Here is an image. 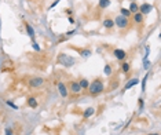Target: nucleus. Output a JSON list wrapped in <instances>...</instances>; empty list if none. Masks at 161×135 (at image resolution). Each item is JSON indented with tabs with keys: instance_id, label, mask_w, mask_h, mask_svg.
I'll return each instance as SVG.
<instances>
[{
	"instance_id": "nucleus-30",
	"label": "nucleus",
	"mask_w": 161,
	"mask_h": 135,
	"mask_svg": "<svg viewBox=\"0 0 161 135\" xmlns=\"http://www.w3.org/2000/svg\"><path fill=\"white\" fill-rule=\"evenodd\" d=\"M146 135H160L158 132H153V134H146Z\"/></svg>"
},
{
	"instance_id": "nucleus-16",
	"label": "nucleus",
	"mask_w": 161,
	"mask_h": 135,
	"mask_svg": "<svg viewBox=\"0 0 161 135\" xmlns=\"http://www.w3.org/2000/svg\"><path fill=\"white\" fill-rule=\"evenodd\" d=\"M110 3H112L110 0H99V1H98V8H99V10H106V8L110 6Z\"/></svg>"
},
{
	"instance_id": "nucleus-21",
	"label": "nucleus",
	"mask_w": 161,
	"mask_h": 135,
	"mask_svg": "<svg viewBox=\"0 0 161 135\" xmlns=\"http://www.w3.org/2000/svg\"><path fill=\"white\" fill-rule=\"evenodd\" d=\"M103 73H105L106 76H112V73H113V68H112V65H110V64H106L105 68H103Z\"/></svg>"
},
{
	"instance_id": "nucleus-1",
	"label": "nucleus",
	"mask_w": 161,
	"mask_h": 135,
	"mask_svg": "<svg viewBox=\"0 0 161 135\" xmlns=\"http://www.w3.org/2000/svg\"><path fill=\"white\" fill-rule=\"evenodd\" d=\"M88 95L91 97H98L101 95L102 92L105 91V84H103V81H102V79H99V77H97V79H94L91 83H90L88 86Z\"/></svg>"
},
{
	"instance_id": "nucleus-18",
	"label": "nucleus",
	"mask_w": 161,
	"mask_h": 135,
	"mask_svg": "<svg viewBox=\"0 0 161 135\" xmlns=\"http://www.w3.org/2000/svg\"><path fill=\"white\" fill-rule=\"evenodd\" d=\"M138 83H139V80H138V79H131V80H128V83L124 86V91H127V90H129V88H132L134 86H136Z\"/></svg>"
},
{
	"instance_id": "nucleus-11",
	"label": "nucleus",
	"mask_w": 161,
	"mask_h": 135,
	"mask_svg": "<svg viewBox=\"0 0 161 135\" xmlns=\"http://www.w3.org/2000/svg\"><path fill=\"white\" fill-rule=\"evenodd\" d=\"M72 48H74V50H77V52L80 54V57L81 58H90L91 57V54H92V50L90 47H87V48H76V47H72Z\"/></svg>"
},
{
	"instance_id": "nucleus-13",
	"label": "nucleus",
	"mask_w": 161,
	"mask_h": 135,
	"mask_svg": "<svg viewBox=\"0 0 161 135\" xmlns=\"http://www.w3.org/2000/svg\"><path fill=\"white\" fill-rule=\"evenodd\" d=\"M24 26H25V29H26L28 36L35 41V29H33L32 26H30V24H28V22H24Z\"/></svg>"
},
{
	"instance_id": "nucleus-22",
	"label": "nucleus",
	"mask_w": 161,
	"mask_h": 135,
	"mask_svg": "<svg viewBox=\"0 0 161 135\" xmlns=\"http://www.w3.org/2000/svg\"><path fill=\"white\" fill-rule=\"evenodd\" d=\"M6 105H8V106L12 107V109H18V106H17L14 102H11V101H6Z\"/></svg>"
},
{
	"instance_id": "nucleus-31",
	"label": "nucleus",
	"mask_w": 161,
	"mask_h": 135,
	"mask_svg": "<svg viewBox=\"0 0 161 135\" xmlns=\"http://www.w3.org/2000/svg\"><path fill=\"white\" fill-rule=\"evenodd\" d=\"M129 1H136V0H129Z\"/></svg>"
},
{
	"instance_id": "nucleus-27",
	"label": "nucleus",
	"mask_w": 161,
	"mask_h": 135,
	"mask_svg": "<svg viewBox=\"0 0 161 135\" xmlns=\"http://www.w3.org/2000/svg\"><path fill=\"white\" fill-rule=\"evenodd\" d=\"M58 3H59V0H55V1H54V3H53V4H51V6H50V8H53V7H55V6H56V4H58Z\"/></svg>"
},
{
	"instance_id": "nucleus-19",
	"label": "nucleus",
	"mask_w": 161,
	"mask_h": 135,
	"mask_svg": "<svg viewBox=\"0 0 161 135\" xmlns=\"http://www.w3.org/2000/svg\"><path fill=\"white\" fill-rule=\"evenodd\" d=\"M129 11H131V14H135V12L139 11V4L136 3V1H131V4H129Z\"/></svg>"
},
{
	"instance_id": "nucleus-29",
	"label": "nucleus",
	"mask_w": 161,
	"mask_h": 135,
	"mask_svg": "<svg viewBox=\"0 0 161 135\" xmlns=\"http://www.w3.org/2000/svg\"><path fill=\"white\" fill-rule=\"evenodd\" d=\"M69 22H70V24H74V20H73L72 17H69Z\"/></svg>"
},
{
	"instance_id": "nucleus-17",
	"label": "nucleus",
	"mask_w": 161,
	"mask_h": 135,
	"mask_svg": "<svg viewBox=\"0 0 161 135\" xmlns=\"http://www.w3.org/2000/svg\"><path fill=\"white\" fill-rule=\"evenodd\" d=\"M129 70H131V64L127 62V61H123V64H121V72L125 73V75H128Z\"/></svg>"
},
{
	"instance_id": "nucleus-14",
	"label": "nucleus",
	"mask_w": 161,
	"mask_h": 135,
	"mask_svg": "<svg viewBox=\"0 0 161 135\" xmlns=\"http://www.w3.org/2000/svg\"><path fill=\"white\" fill-rule=\"evenodd\" d=\"M95 115V107H87V109H85L84 112H83V117H84L85 120L87 119H90V117H91V116H94Z\"/></svg>"
},
{
	"instance_id": "nucleus-6",
	"label": "nucleus",
	"mask_w": 161,
	"mask_h": 135,
	"mask_svg": "<svg viewBox=\"0 0 161 135\" xmlns=\"http://www.w3.org/2000/svg\"><path fill=\"white\" fill-rule=\"evenodd\" d=\"M102 26L106 29V30H109V32H112L113 29H114V20H113L112 17L106 15L103 20H102Z\"/></svg>"
},
{
	"instance_id": "nucleus-10",
	"label": "nucleus",
	"mask_w": 161,
	"mask_h": 135,
	"mask_svg": "<svg viewBox=\"0 0 161 135\" xmlns=\"http://www.w3.org/2000/svg\"><path fill=\"white\" fill-rule=\"evenodd\" d=\"M58 92H59V95L62 97V98H68V95H69V90H68V86L64 83V81H59L58 83Z\"/></svg>"
},
{
	"instance_id": "nucleus-23",
	"label": "nucleus",
	"mask_w": 161,
	"mask_h": 135,
	"mask_svg": "<svg viewBox=\"0 0 161 135\" xmlns=\"http://www.w3.org/2000/svg\"><path fill=\"white\" fill-rule=\"evenodd\" d=\"M4 132H6L4 135H14V130H12L11 127H10V128H6V131H4Z\"/></svg>"
},
{
	"instance_id": "nucleus-4",
	"label": "nucleus",
	"mask_w": 161,
	"mask_h": 135,
	"mask_svg": "<svg viewBox=\"0 0 161 135\" xmlns=\"http://www.w3.org/2000/svg\"><path fill=\"white\" fill-rule=\"evenodd\" d=\"M68 90H69V92H72L74 97H79L83 92V90H81V87H80V84H79V81L77 80H70L68 84Z\"/></svg>"
},
{
	"instance_id": "nucleus-5",
	"label": "nucleus",
	"mask_w": 161,
	"mask_h": 135,
	"mask_svg": "<svg viewBox=\"0 0 161 135\" xmlns=\"http://www.w3.org/2000/svg\"><path fill=\"white\" fill-rule=\"evenodd\" d=\"M45 79L41 77V76H33L28 80V86L30 88H40L41 86H44Z\"/></svg>"
},
{
	"instance_id": "nucleus-7",
	"label": "nucleus",
	"mask_w": 161,
	"mask_h": 135,
	"mask_svg": "<svg viewBox=\"0 0 161 135\" xmlns=\"http://www.w3.org/2000/svg\"><path fill=\"white\" fill-rule=\"evenodd\" d=\"M131 18H132V24L135 26H143V24H145V15H142L139 11L132 14Z\"/></svg>"
},
{
	"instance_id": "nucleus-25",
	"label": "nucleus",
	"mask_w": 161,
	"mask_h": 135,
	"mask_svg": "<svg viewBox=\"0 0 161 135\" xmlns=\"http://www.w3.org/2000/svg\"><path fill=\"white\" fill-rule=\"evenodd\" d=\"M138 106H139V109H142V107H143V99H142V98H139V102H138Z\"/></svg>"
},
{
	"instance_id": "nucleus-8",
	"label": "nucleus",
	"mask_w": 161,
	"mask_h": 135,
	"mask_svg": "<svg viewBox=\"0 0 161 135\" xmlns=\"http://www.w3.org/2000/svg\"><path fill=\"white\" fill-rule=\"evenodd\" d=\"M153 4L147 3V1H145V3H142L141 6H139V12H141L142 15H147V14H150V12L153 11Z\"/></svg>"
},
{
	"instance_id": "nucleus-26",
	"label": "nucleus",
	"mask_w": 161,
	"mask_h": 135,
	"mask_svg": "<svg viewBox=\"0 0 161 135\" xmlns=\"http://www.w3.org/2000/svg\"><path fill=\"white\" fill-rule=\"evenodd\" d=\"M64 12H66V14H68L69 17H70V15H72V14H73V11H72V10H70V8H66V10H65Z\"/></svg>"
},
{
	"instance_id": "nucleus-2",
	"label": "nucleus",
	"mask_w": 161,
	"mask_h": 135,
	"mask_svg": "<svg viewBox=\"0 0 161 135\" xmlns=\"http://www.w3.org/2000/svg\"><path fill=\"white\" fill-rule=\"evenodd\" d=\"M113 20H114V26H117L120 30H127V29L131 26V21H129V18H125V17L120 15V14H117Z\"/></svg>"
},
{
	"instance_id": "nucleus-28",
	"label": "nucleus",
	"mask_w": 161,
	"mask_h": 135,
	"mask_svg": "<svg viewBox=\"0 0 161 135\" xmlns=\"http://www.w3.org/2000/svg\"><path fill=\"white\" fill-rule=\"evenodd\" d=\"M74 32H76V30H69V32L66 33V37H68V36H72V35H73V33H74Z\"/></svg>"
},
{
	"instance_id": "nucleus-20",
	"label": "nucleus",
	"mask_w": 161,
	"mask_h": 135,
	"mask_svg": "<svg viewBox=\"0 0 161 135\" xmlns=\"http://www.w3.org/2000/svg\"><path fill=\"white\" fill-rule=\"evenodd\" d=\"M120 15L125 17V18H131V17H132V14H131V11H129L128 8L121 7V8H120Z\"/></svg>"
},
{
	"instance_id": "nucleus-9",
	"label": "nucleus",
	"mask_w": 161,
	"mask_h": 135,
	"mask_svg": "<svg viewBox=\"0 0 161 135\" xmlns=\"http://www.w3.org/2000/svg\"><path fill=\"white\" fill-rule=\"evenodd\" d=\"M113 57L116 58L117 61H125V58H127V52L124 51V50H121V48H114L113 50Z\"/></svg>"
},
{
	"instance_id": "nucleus-15",
	"label": "nucleus",
	"mask_w": 161,
	"mask_h": 135,
	"mask_svg": "<svg viewBox=\"0 0 161 135\" xmlns=\"http://www.w3.org/2000/svg\"><path fill=\"white\" fill-rule=\"evenodd\" d=\"M79 81V84H80V87L83 91H85V90H88V86H90V81L85 77H80V79L77 80Z\"/></svg>"
},
{
	"instance_id": "nucleus-3",
	"label": "nucleus",
	"mask_w": 161,
	"mask_h": 135,
	"mask_svg": "<svg viewBox=\"0 0 161 135\" xmlns=\"http://www.w3.org/2000/svg\"><path fill=\"white\" fill-rule=\"evenodd\" d=\"M58 64H61V65H64V66L69 68V66H72V65L76 64V58L62 52V54H59V55H58Z\"/></svg>"
},
{
	"instance_id": "nucleus-12",
	"label": "nucleus",
	"mask_w": 161,
	"mask_h": 135,
	"mask_svg": "<svg viewBox=\"0 0 161 135\" xmlns=\"http://www.w3.org/2000/svg\"><path fill=\"white\" fill-rule=\"evenodd\" d=\"M26 105H28L30 109H36V107L39 106V101H37V98H35V97H29L28 99H26Z\"/></svg>"
},
{
	"instance_id": "nucleus-24",
	"label": "nucleus",
	"mask_w": 161,
	"mask_h": 135,
	"mask_svg": "<svg viewBox=\"0 0 161 135\" xmlns=\"http://www.w3.org/2000/svg\"><path fill=\"white\" fill-rule=\"evenodd\" d=\"M32 47H33V50H36V51H40V50H41V48L39 47V44H37V43H35V41H33Z\"/></svg>"
}]
</instances>
